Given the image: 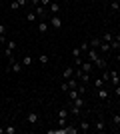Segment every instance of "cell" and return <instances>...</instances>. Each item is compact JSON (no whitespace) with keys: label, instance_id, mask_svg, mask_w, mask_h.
Listing matches in <instances>:
<instances>
[{"label":"cell","instance_id":"1","mask_svg":"<svg viewBox=\"0 0 120 134\" xmlns=\"http://www.w3.org/2000/svg\"><path fill=\"white\" fill-rule=\"evenodd\" d=\"M14 50H16V42H14V40H8V42H6V48H4V56L8 60L14 58Z\"/></svg>","mask_w":120,"mask_h":134},{"label":"cell","instance_id":"2","mask_svg":"<svg viewBox=\"0 0 120 134\" xmlns=\"http://www.w3.org/2000/svg\"><path fill=\"white\" fill-rule=\"evenodd\" d=\"M74 78H76V80H80L82 84H86L88 80H90V74L82 72V68H76V70H74Z\"/></svg>","mask_w":120,"mask_h":134},{"label":"cell","instance_id":"3","mask_svg":"<svg viewBox=\"0 0 120 134\" xmlns=\"http://www.w3.org/2000/svg\"><path fill=\"white\" fill-rule=\"evenodd\" d=\"M50 28H54V30H58V28H62V18L56 16V14H50Z\"/></svg>","mask_w":120,"mask_h":134},{"label":"cell","instance_id":"4","mask_svg":"<svg viewBox=\"0 0 120 134\" xmlns=\"http://www.w3.org/2000/svg\"><path fill=\"white\" fill-rule=\"evenodd\" d=\"M8 62H10V68H12V72H16V74H20V72H22V66H24L22 62L14 60V58H10Z\"/></svg>","mask_w":120,"mask_h":134},{"label":"cell","instance_id":"5","mask_svg":"<svg viewBox=\"0 0 120 134\" xmlns=\"http://www.w3.org/2000/svg\"><path fill=\"white\" fill-rule=\"evenodd\" d=\"M94 130H96V132H104V130H106V120H104L102 116H98V120L94 122Z\"/></svg>","mask_w":120,"mask_h":134},{"label":"cell","instance_id":"6","mask_svg":"<svg viewBox=\"0 0 120 134\" xmlns=\"http://www.w3.org/2000/svg\"><path fill=\"white\" fill-rule=\"evenodd\" d=\"M98 58H100V52H98L96 48H88V60H90L92 64H94V62H96Z\"/></svg>","mask_w":120,"mask_h":134},{"label":"cell","instance_id":"7","mask_svg":"<svg viewBox=\"0 0 120 134\" xmlns=\"http://www.w3.org/2000/svg\"><path fill=\"white\" fill-rule=\"evenodd\" d=\"M74 76V66H66L64 68V72H62V80H68Z\"/></svg>","mask_w":120,"mask_h":134},{"label":"cell","instance_id":"8","mask_svg":"<svg viewBox=\"0 0 120 134\" xmlns=\"http://www.w3.org/2000/svg\"><path fill=\"white\" fill-rule=\"evenodd\" d=\"M26 120H28V124H32V126H34V124H38V112H28V116H26Z\"/></svg>","mask_w":120,"mask_h":134},{"label":"cell","instance_id":"9","mask_svg":"<svg viewBox=\"0 0 120 134\" xmlns=\"http://www.w3.org/2000/svg\"><path fill=\"white\" fill-rule=\"evenodd\" d=\"M108 80L114 84V86H118V84H120V74L116 72V70H110V78Z\"/></svg>","mask_w":120,"mask_h":134},{"label":"cell","instance_id":"10","mask_svg":"<svg viewBox=\"0 0 120 134\" xmlns=\"http://www.w3.org/2000/svg\"><path fill=\"white\" fill-rule=\"evenodd\" d=\"M48 12H50V14H58V12H60V4L52 0L50 4H48Z\"/></svg>","mask_w":120,"mask_h":134},{"label":"cell","instance_id":"11","mask_svg":"<svg viewBox=\"0 0 120 134\" xmlns=\"http://www.w3.org/2000/svg\"><path fill=\"white\" fill-rule=\"evenodd\" d=\"M70 112H72L76 118H82V114H84V108H78V106H74V104H70Z\"/></svg>","mask_w":120,"mask_h":134},{"label":"cell","instance_id":"12","mask_svg":"<svg viewBox=\"0 0 120 134\" xmlns=\"http://www.w3.org/2000/svg\"><path fill=\"white\" fill-rule=\"evenodd\" d=\"M70 102H72V104H74V106H78V108H84L86 106V100H84V98H82V96H76V98H74V100H70Z\"/></svg>","mask_w":120,"mask_h":134},{"label":"cell","instance_id":"13","mask_svg":"<svg viewBox=\"0 0 120 134\" xmlns=\"http://www.w3.org/2000/svg\"><path fill=\"white\" fill-rule=\"evenodd\" d=\"M78 130H80V132H88V130H90V122L82 118V120H80V124H78Z\"/></svg>","mask_w":120,"mask_h":134},{"label":"cell","instance_id":"14","mask_svg":"<svg viewBox=\"0 0 120 134\" xmlns=\"http://www.w3.org/2000/svg\"><path fill=\"white\" fill-rule=\"evenodd\" d=\"M96 94H98V98H100V100H106V98H108V90L104 88H96Z\"/></svg>","mask_w":120,"mask_h":134},{"label":"cell","instance_id":"15","mask_svg":"<svg viewBox=\"0 0 120 134\" xmlns=\"http://www.w3.org/2000/svg\"><path fill=\"white\" fill-rule=\"evenodd\" d=\"M94 66L100 68V70H106V58H104V56H100V58L94 62Z\"/></svg>","mask_w":120,"mask_h":134},{"label":"cell","instance_id":"16","mask_svg":"<svg viewBox=\"0 0 120 134\" xmlns=\"http://www.w3.org/2000/svg\"><path fill=\"white\" fill-rule=\"evenodd\" d=\"M48 30H50V24L46 22V20H42V22L38 24V32H42V34H44V32H48Z\"/></svg>","mask_w":120,"mask_h":134},{"label":"cell","instance_id":"17","mask_svg":"<svg viewBox=\"0 0 120 134\" xmlns=\"http://www.w3.org/2000/svg\"><path fill=\"white\" fill-rule=\"evenodd\" d=\"M80 68H82V72L90 74V70H92V62H90V60H88V62H82V64H80Z\"/></svg>","mask_w":120,"mask_h":134},{"label":"cell","instance_id":"18","mask_svg":"<svg viewBox=\"0 0 120 134\" xmlns=\"http://www.w3.org/2000/svg\"><path fill=\"white\" fill-rule=\"evenodd\" d=\"M34 12H36V16H42V18L46 16V8L44 6H34Z\"/></svg>","mask_w":120,"mask_h":134},{"label":"cell","instance_id":"19","mask_svg":"<svg viewBox=\"0 0 120 134\" xmlns=\"http://www.w3.org/2000/svg\"><path fill=\"white\" fill-rule=\"evenodd\" d=\"M88 44H90V48H96V50H98V48H100V44H102V40H100V38H92Z\"/></svg>","mask_w":120,"mask_h":134},{"label":"cell","instance_id":"20","mask_svg":"<svg viewBox=\"0 0 120 134\" xmlns=\"http://www.w3.org/2000/svg\"><path fill=\"white\" fill-rule=\"evenodd\" d=\"M38 62H40V64H42V66H46V64L50 62V58H48V54H40V56H38Z\"/></svg>","mask_w":120,"mask_h":134},{"label":"cell","instance_id":"21","mask_svg":"<svg viewBox=\"0 0 120 134\" xmlns=\"http://www.w3.org/2000/svg\"><path fill=\"white\" fill-rule=\"evenodd\" d=\"M110 10H112V12L120 10V0H112V2H110Z\"/></svg>","mask_w":120,"mask_h":134},{"label":"cell","instance_id":"22","mask_svg":"<svg viewBox=\"0 0 120 134\" xmlns=\"http://www.w3.org/2000/svg\"><path fill=\"white\" fill-rule=\"evenodd\" d=\"M112 40H114V36H112V32H104V34H102V42H108V44H110Z\"/></svg>","mask_w":120,"mask_h":134},{"label":"cell","instance_id":"23","mask_svg":"<svg viewBox=\"0 0 120 134\" xmlns=\"http://www.w3.org/2000/svg\"><path fill=\"white\" fill-rule=\"evenodd\" d=\"M98 52H102V54L110 52V44H108V42H102V44H100V48H98Z\"/></svg>","mask_w":120,"mask_h":134},{"label":"cell","instance_id":"24","mask_svg":"<svg viewBox=\"0 0 120 134\" xmlns=\"http://www.w3.org/2000/svg\"><path fill=\"white\" fill-rule=\"evenodd\" d=\"M110 50H120V40H112V42H110Z\"/></svg>","mask_w":120,"mask_h":134},{"label":"cell","instance_id":"25","mask_svg":"<svg viewBox=\"0 0 120 134\" xmlns=\"http://www.w3.org/2000/svg\"><path fill=\"white\" fill-rule=\"evenodd\" d=\"M36 18H38V16H36V12H34V10L26 14V20H28V22H36Z\"/></svg>","mask_w":120,"mask_h":134},{"label":"cell","instance_id":"26","mask_svg":"<svg viewBox=\"0 0 120 134\" xmlns=\"http://www.w3.org/2000/svg\"><path fill=\"white\" fill-rule=\"evenodd\" d=\"M32 62H34V58H32V56H24V58H22V64H24V66H30Z\"/></svg>","mask_w":120,"mask_h":134},{"label":"cell","instance_id":"27","mask_svg":"<svg viewBox=\"0 0 120 134\" xmlns=\"http://www.w3.org/2000/svg\"><path fill=\"white\" fill-rule=\"evenodd\" d=\"M70 110H66V108H60V112H58V118H68Z\"/></svg>","mask_w":120,"mask_h":134},{"label":"cell","instance_id":"28","mask_svg":"<svg viewBox=\"0 0 120 134\" xmlns=\"http://www.w3.org/2000/svg\"><path fill=\"white\" fill-rule=\"evenodd\" d=\"M104 82H106L104 78H98V80H94V88H102V86H104Z\"/></svg>","mask_w":120,"mask_h":134},{"label":"cell","instance_id":"29","mask_svg":"<svg viewBox=\"0 0 120 134\" xmlns=\"http://www.w3.org/2000/svg\"><path fill=\"white\" fill-rule=\"evenodd\" d=\"M4 134H16V128H14V126H6V128H4Z\"/></svg>","mask_w":120,"mask_h":134},{"label":"cell","instance_id":"30","mask_svg":"<svg viewBox=\"0 0 120 134\" xmlns=\"http://www.w3.org/2000/svg\"><path fill=\"white\" fill-rule=\"evenodd\" d=\"M60 90H62V92H66V94H68V90H70L68 82H62V84H60Z\"/></svg>","mask_w":120,"mask_h":134},{"label":"cell","instance_id":"31","mask_svg":"<svg viewBox=\"0 0 120 134\" xmlns=\"http://www.w3.org/2000/svg\"><path fill=\"white\" fill-rule=\"evenodd\" d=\"M118 122H120V114H112V124H114V128H116Z\"/></svg>","mask_w":120,"mask_h":134},{"label":"cell","instance_id":"32","mask_svg":"<svg viewBox=\"0 0 120 134\" xmlns=\"http://www.w3.org/2000/svg\"><path fill=\"white\" fill-rule=\"evenodd\" d=\"M80 54H82V50H80V46L72 50V56H74V58H80Z\"/></svg>","mask_w":120,"mask_h":134},{"label":"cell","instance_id":"33","mask_svg":"<svg viewBox=\"0 0 120 134\" xmlns=\"http://www.w3.org/2000/svg\"><path fill=\"white\" fill-rule=\"evenodd\" d=\"M58 124H60V128L66 126V124H68V118H58Z\"/></svg>","mask_w":120,"mask_h":134},{"label":"cell","instance_id":"34","mask_svg":"<svg viewBox=\"0 0 120 134\" xmlns=\"http://www.w3.org/2000/svg\"><path fill=\"white\" fill-rule=\"evenodd\" d=\"M88 48H90V44H88V42H82V44H80V50H82V52H88Z\"/></svg>","mask_w":120,"mask_h":134},{"label":"cell","instance_id":"35","mask_svg":"<svg viewBox=\"0 0 120 134\" xmlns=\"http://www.w3.org/2000/svg\"><path fill=\"white\" fill-rule=\"evenodd\" d=\"M76 90H78V94H80V96H82V94H84V92H86L84 84H78V88H76Z\"/></svg>","mask_w":120,"mask_h":134},{"label":"cell","instance_id":"36","mask_svg":"<svg viewBox=\"0 0 120 134\" xmlns=\"http://www.w3.org/2000/svg\"><path fill=\"white\" fill-rule=\"evenodd\" d=\"M16 2H18V6H20V8H22V6H26V4H28V0H16Z\"/></svg>","mask_w":120,"mask_h":134},{"label":"cell","instance_id":"37","mask_svg":"<svg viewBox=\"0 0 120 134\" xmlns=\"http://www.w3.org/2000/svg\"><path fill=\"white\" fill-rule=\"evenodd\" d=\"M4 34H6V26H4V24H0V36H4Z\"/></svg>","mask_w":120,"mask_h":134},{"label":"cell","instance_id":"38","mask_svg":"<svg viewBox=\"0 0 120 134\" xmlns=\"http://www.w3.org/2000/svg\"><path fill=\"white\" fill-rule=\"evenodd\" d=\"M10 8H12V10H18L20 6H18V2H10Z\"/></svg>","mask_w":120,"mask_h":134},{"label":"cell","instance_id":"39","mask_svg":"<svg viewBox=\"0 0 120 134\" xmlns=\"http://www.w3.org/2000/svg\"><path fill=\"white\" fill-rule=\"evenodd\" d=\"M114 94L120 96V84H118V86H114Z\"/></svg>","mask_w":120,"mask_h":134},{"label":"cell","instance_id":"40","mask_svg":"<svg viewBox=\"0 0 120 134\" xmlns=\"http://www.w3.org/2000/svg\"><path fill=\"white\" fill-rule=\"evenodd\" d=\"M30 4L32 6H40V0H30Z\"/></svg>","mask_w":120,"mask_h":134},{"label":"cell","instance_id":"41","mask_svg":"<svg viewBox=\"0 0 120 134\" xmlns=\"http://www.w3.org/2000/svg\"><path fill=\"white\" fill-rule=\"evenodd\" d=\"M116 130H120V122H118V124H116Z\"/></svg>","mask_w":120,"mask_h":134},{"label":"cell","instance_id":"42","mask_svg":"<svg viewBox=\"0 0 120 134\" xmlns=\"http://www.w3.org/2000/svg\"><path fill=\"white\" fill-rule=\"evenodd\" d=\"M0 74H2V68H0Z\"/></svg>","mask_w":120,"mask_h":134},{"label":"cell","instance_id":"43","mask_svg":"<svg viewBox=\"0 0 120 134\" xmlns=\"http://www.w3.org/2000/svg\"><path fill=\"white\" fill-rule=\"evenodd\" d=\"M0 24H2V22H0Z\"/></svg>","mask_w":120,"mask_h":134}]
</instances>
